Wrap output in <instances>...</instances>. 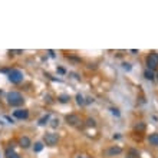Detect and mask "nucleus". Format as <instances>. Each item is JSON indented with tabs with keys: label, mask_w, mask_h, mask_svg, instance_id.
<instances>
[{
	"label": "nucleus",
	"mask_w": 158,
	"mask_h": 158,
	"mask_svg": "<svg viewBox=\"0 0 158 158\" xmlns=\"http://www.w3.org/2000/svg\"><path fill=\"white\" fill-rule=\"evenodd\" d=\"M147 66L149 70H155L158 69V53L157 52H151L147 56Z\"/></svg>",
	"instance_id": "f03ea898"
},
{
	"label": "nucleus",
	"mask_w": 158,
	"mask_h": 158,
	"mask_svg": "<svg viewBox=\"0 0 158 158\" xmlns=\"http://www.w3.org/2000/svg\"><path fill=\"white\" fill-rule=\"evenodd\" d=\"M122 65H124V69H125V70H131V65H130V63H126V62H125V63H122Z\"/></svg>",
	"instance_id": "6ab92c4d"
},
{
	"label": "nucleus",
	"mask_w": 158,
	"mask_h": 158,
	"mask_svg": "<svg viewBox=\"0 0 158 158\" xmlns=\"http://www.w3.org/2000/svg\"><path fill=\"white\" fill-rule=\"evenodd\" d=\"M19 145L22 147V148H29L30 145H32V141L29 137H22L20 140H19Z\"/></svg>",
	"instance_id": "6e6552de"
},
{
	"label": "nucleus",
	"mask_w": 158,
	"mask_h": 158,
	"mask_svg": "<svg viewBox=\"0 0 158 158\" xmlns=\"http://www.w3.org/2000/svg\"><path fill=\"white\" fill-rule=\"evenodd\" d=\"M58 141H59V137L56 134H53V132H47L43 137V142L46 145H49V147H55L58 144Z\"/></svg>",
	"instance_id": "20e7f679"
},
{
	"label": "nucleus",
	"mask_w": 158,
	"mask_h": 158,
	"mask_svg": "<svg viewBox=\"0 0 158 158\" xmlns=\"http://www.w3.org/2000/svg\"><path fill=\"white\" fill-rule=\"evenodd\" d=\"M144 76H145V79H148V81H154V78H155V76H154V72L149 69H147L144 72Z\"/></svg>",
	"instance_id": "9b49d317"
},
{
	"label": "nucleus",
	"mask_w": 158,
	"mask_h": 158,
	"mask_svg": "<svg viewBox=\"0 0 158 158\" xmlns=\"http://www.w3.org/2000/svg\"><path fill=\"white\" fill-rule=\"evenodd\" d=\"M23 96H22V93L20 92H9L7 93V102L9 105L12 107H19V105H22L23 103Z\"/></svg>",
	"instance_id": "f257e3e1"
},
{
	"label": "nucleus",
	"mask_w": 158,
	"mask_h": 158,
	"mask_svg": "<svg viewBox=\"0 0 158 158\" xmlns=\"http://www.w3.org/2000/svg\"><path fill=\"white\" fill-rule=\"evenodd\" d=\"M111 112H112V114H114V115L119 116V111H118V109H115V108H111Z\"/></svg>",
	"instance_id": "f3484780"
},
{
	"label": "nucleus",
	"mask_w": 158,
	"mask_h": 158,
	"mask_svg": "<svg viewBox=\"0 0 158 158\" xmlns=\"http://www.w3.org/2000/svg\"><path fill=\"white\" fill-rule=\"evenodd\" d=\"M135 130L137 131H144L145 130V124L144 122H138V124L135 125Z\"/></svg>",
	"instance_id": "dca6fc26"
},
{
	"label": "nucleus",
	"mask_w": 158,
	"mask_h": 158,
	"mask_svg": "<svg viewBox=\"0 0 158 158\" xmlns=\"http://www.w3.org/2000/svg\"><path fill=\"white\" fill-rule=\"evenodd\" d=\"M122 152V148L121 147H111V148L107 149V155L108 157H114V155H119V154Z\"/></svg>",
	"instance_id": "0eeeda50"
},
{
	"label": "nucleus",
	"mask_w": 158,
	"mask_h": 158,
	"mask_svg": "<svg viewBox=\"0 0 158 158\" xmlns=\"http://www.w3.org/2000/svg\"><path fill=\"white\" fill-rule=\"evenodd\" d=\"M7 76H9V81L12 82V84H20V82L23 81V73H22L20 70H17V69L9 70Z\"/></svg>",
	"instance_id": "7ed1b4c3"
},
{
	"label": "nucleus",
	"mask_w": 158,
	"mask_h": 158,
	"mask_svg": "<svg viewBox=\"0 0 158 158\" xmlns=\"http://www.w3.org/2000/svg\"><path fill=\"white\" fill-rule=\"evenodd\" d=\"M49 118H51V115H49V114H46L43 118H40V119H39V125H46L47 121H49Z\"/></svg>",
	"instance_id": "f8f14e48"
},
{
	"label": "nucleus",
	"mask_w": 158,
	"mask_h": 158,
	"mask_svg": "<svg viewBox=\"0 0 158 158\" xmlns=\"http://www.w3.org/2000/svg\"><path fill=\"white\" fill-rule=\"evenodd\" d=\"M76 102H78V105H85V98H84V95H81V93H78L76 95Z\"/></svg>",
	"instance_id": "ddd939ff"
},
{
	"label": "nucleus",
	"mask_w": 158,
	"mask_h": 158,
	"mask_svg": "<svg viewBox=\"0 0 158 158\" xmlns=\"http://www.w3.org/2000/svg\"><path fill=\"white\" fill-rule=\"evenodd\" d=\"M66 124L70 126H78L81 124V116L76 115V114H69V115H66Z\"/></svg>",
	"instance_id": "39448f33"
},
{
	"label": "nucleus",
	"mask_w": 158,
	"mask_h": 158,
	"mask_svg": "<svg viewBox=\"0 0 158 158\" xmlns=\"http://www.w3.org/2000/svg\"><path fill=\"white\" fill-rule=\"evenodd\" d=\"M88 125L89 126H95V121H93L92 118H89V119H88Z\"/></svg>",
	"instance_id": "a211bd4d"
},
{
	"label": "nucleus",
	"mask_w": 158,
	"mask_h": 158,
	"mask_svg": "<svg viewBox=\"0 0 158 158\" xmlns=\"http://www.w3.org/2000/svg\"><path fill=\"white\" fill-rule=\"evenodd\" d=\"M13 116L17 118V119H26L29 116V111L28 109H16V111L13 112Z\"/></svg>",
	"instance_id": "423d86ee"
},
{
	"label": "nucleus",
	"mask_w": 158,
	"mask_h": 158,
	"mask_svg": "<svg viewBox=\"0 0 158 158\" xmlns=\"http://www.w3.org/2000/svg\"><path fill=\"white\" fill-rule=\"evenodd\" d=\"M6 158H20V155L14 152L12 148H7L6 149Z\"/></svg>",
	"instance_id": "9d476101"
},
{
	"label": "nucleus",
	"mask_w": 158,
	"mask_h": 158,
	"mask_svg": "<svg viewBox=\"0 0 158 158\" xmlns=\"http://www.w3.org/2000/svg\"><path fill=\"white\" fill-rule=\"evenodd\" d=\"M69 99H70L69 95H61V96H58V101H59V102H62V103H66Z\"/></svg>",
	"instance_id": "4468645a"
},
{
	"label": "nucleus",
	"mask_w": 158,
	"mask_h": 158,
	"mask_svg": "<svg viewBox=\"0 0 158 158\" xmlns=\"http://www.w3.org/2000/svg\"><path fill=\"white\" fill-rule=\"evenodd\" d=\"M33 149H35V152H40L43 149V144L42 142H36V144L33 145Z\"/></svg>",
	"instance_id": "2eb2a0df"
},
{
	"label": "nucleus",
	"mask_w": 158,
	"mask_h": 158,
	"mask_svg": "<svg viewBox=\"0 0 158 158\" xmlns=\"http://www.w3.org/2000/svg\"><path fill=\"white\" fill-rule=\"evenodd\" d=\"M52 122H53V124H52V126H58V125H59V121H58V119H53Z\"/></svg>",
	"instance_id": "aec40b11"
},
{
	"label": "nucleus",
	"mask_w": 158,
	"mask_h": 158,
	"mask_svg": "<svg viewBox=\"0 0 158 158\" xmlns=\"http://www.w3.org/2000/svg\"><path fill=\"white\" fill-rule=\"evenodd\" d=\"M58 72H59V73H62V75H63V73H65V72H66V70L63 69V68H58Z\"/></svg>",
	"instance_id": "412c9836"
},
{
	"label": "nucleus",
	"mask_w": 158,
	"mask_h": 158,
	"mask_svg": "<svg viewBox=\"0 0 158 158\" xmlns=\"http://www.w3.org/2000/svg\"><path fill=\"white\" fill-rule=\"evenodd\" d=\"M157 79H158V73H157Z\"/></svg>",
	"instance_id": "4be33fe9"
},
{
	"label": "nucleus",
	"mask_w": 158,
	"mask_h": 158,
	"mask_svg": "<svg viewBox=\"0 0 158 158\" xmlns=\"http://www.w3.org/2000/svg\"><path fill=\"white\" fill-rule=\"evenodd\" d=\"M148 142L151 145H154V147H158V134L157 132H154V134H151L148 137Z\"/></svg>",
	"instance_id": "1a4fd4ad"
}]
</instances>
